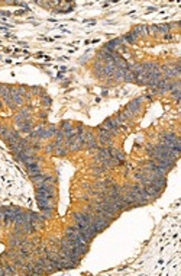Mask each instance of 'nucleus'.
Wrapping results in <instances>:
<instances>
[{"label":"nucleus","mask_w":181,"mask_h":276,"mask_svg":"<svg viewBox=\"0 0 181 276\" xmlns=\"http://www.w3.org/2000/svg\"><path fill=\"white\" fill-rule=\"evenodd\" d=\"M143 99L142 97H138V99H135V100H132L129 105H128V111H129V114L131 115H138L139 112H141V102H142Z\"/></svg>","instance_id":"f257e3e1"},{"label":"nucleus","mask_w":181,"mask_h":276,"mask_svg":"<svg viewBox=\"0 0 181 276\" xmlns=\"http://www.w3.org/2000/svg\"><path fill=\"white\" fill-rule=\"evenodd\" d=\"M122 42H123L122 38H116V39H113V41H109V42L105 45V49L106 51H110V52H114V49L119 47Z\"/></svg>","instance_id":"f03ea898"},{"label":"nucleus","mask_w":181,"mask_h":276,"mask_svg":"<svg viewBox=\"0 0 181 276\" xmlns=\"http://www.w3.org/2000/svg\"><path fill=\"white\" fill-rule=\"evenodd\" d=\"M148 29L149 28H146V26H143V25H138V26L134 28V34L136 37H138V35H143V37H145V35H148V32H149Z\"/></svg>","instance_id":"7ed1b4c3"},{"label":"nucleus","mask_w":181,"mask_h":276,"mask_svg":"<svg viewBox=\"0 0 181 276\" xmlns=\"http://www.w3.org/2000/svg\"><path fill=\"white\" fill-rule=\"evenodd\" d=\"M19 126H20V131H23V132H32V124L29 121H25V122L19 124Z\"/></svg>","instance_id":"20e7f679"},{"label":"nucleus","mask_w":181,"mask_h":276,"mask_svg":"<svg viewBox=\"0 0 181 276\" xmlns=\"http://www.w3.org/2000/svg\"><path fill=\"white\" fill-rule=\"evenodd\" d=\"M3 270H4V275H15L16 273V270L9 263H3Z\"/></svg>","instance_id":"39448f33"},{"label":"nucleus","mask_w":181,"mask_h":276,"mask_svg":"<svg viewBox=\"0 0 181 276\" xmlns=\"http://www.w3.org/2000/svg\"><path fill=\"white\" fill-rule=\"evenodd\" d=\"M123 80H126V82H134V80H136V77H135V74L132 73L131 68L126 70V73H125V76H123Z\"/></svg>","instance_id":"423d86ee"},{"label":"nucleus","mask_w":181,"mask_h":276,"mask_svg":"<svg viewBox=\"0 0 181 276\" xmlns=\"http://www.w3.org/2000/svg\"><path fill=\"white\" fill-rule=\"evenodd\" d=\"M103 66H105V64H102V63H96L94 64V71L99 77L103 76Z\"/></svg>","instance_id":"0eeeda50"},{"label":"nucleus","mask_w":181,"mask_h":276,"mask_svg":"<svg viewBox=\"0 0 181 276\" xmlns=\"http://www.w3.org/2000/svg\"><path fill=\"white\" fill-rule=\"evenodd\" d=\"M55 150H57L55 154L59 156V157H62V156H65V154H67V148H65V147H62V145H57V147H55Z\"/></svg>","instance_id":"6e6552de"},{"label":"nucleus","mask_w":181,"mask_h":276,"mask_svg":"<svg viewBox=\"0 0 181 276\" xmlns=\"http://www.w3.org/2000/svg\"><path fill=\"white\" fill-rule=\"evenodd\" d=\"M136 38H138V37H136V35H135L134 32H132V34H129V35H126V37H123V41H126V42H129V44H134L135 41H136Z\"/></svg>","instance_id":"1a4fd4ad"},{"label":"nucleus","mask_w":181,"mask_h":276,"mask_svg":"<svg viewBox=\"0 0 181 276\" xmlns=\"http://www.w3.org/2000/svg\"><path fill=\"white\" fill-rule=\"evenodd\" d=\"M171 95L174 96V99L178 102L180 100V96H181V90H180V87H177V89H172L171 90Z\"/></svg>","instance_id":"9d476101"},{"label":"nucleus","mask_w":181,"mask_h":276,"mask_svg":"<svg viewBox=\"0 0 181 276\" xmlns=\"http://www.w3.org/2000/svg\"><path fill=\"white\" fill-rule=\"evenodd\" d=\"M170 28H171V25H161V26H158V31H161L162 34H167Z\"/></svg>","instance_id":"9b49d317"},{"label":"nucleus","mask_w":181,"mask_h":276,"mask_svg":"<svg viewBox=\"0 0 181 276\" xmlns=\"http://www.w3.org/2000/svg\"><path fill=\"white\" fill-rule=\"evenodd\" d=\"M55 144H49V145H47V153H52L54 150H55Z\"/></svg>","instance_id":"f8f14e48"},{"label":"nucleus","mask_w":181,"mask_h":276,"mask_svg":"<svg viewBox=\"0 0 181 276\" xmlns=\"http://www.w3.org/2000/svg\"><path fill=\"white\" fill-rule=\"evenodd\" d=\"M44 102H45L44 105H47V106H49V105H51V99H49V97H47V96L44 97Z\"/></svg>","instance_id":"ddd939ff"},{"label":"nucleus","mask_w":181,"mask_h":276,"mask_svg":"<svg viewBox=\"0 0 181 276\" xmlns=\"http://www.w3.org/2000/svg\"><path fill=\"white\" fill-rule=\"evenodd\" d=\"M4 275V270H3V266H0V276Z\"/></svg>","instance_id":"4468645a"}]
</instances>
